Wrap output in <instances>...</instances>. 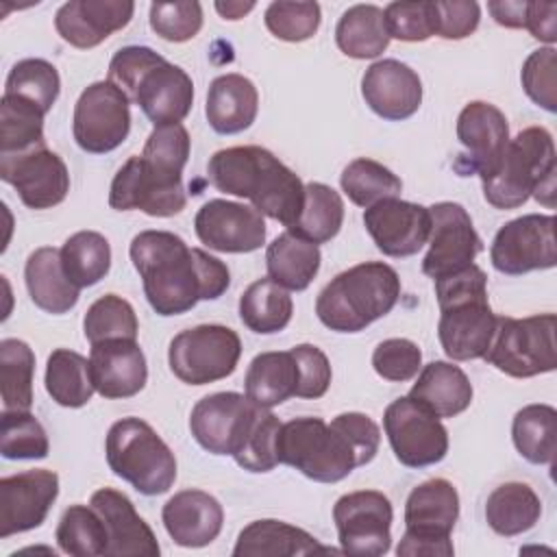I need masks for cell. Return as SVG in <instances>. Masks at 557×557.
Instances as JSON below:
<instances>
[{
    "instance_id": "obj_14",
    "label": "cell",
    "mask_w": 557,
    "mask_h": 557,
    "mask_svg": "<svg viewBox=\"0 0 557 557\" xmlns=\"http://www.w3.org/2000/svg\"><path fill=\"white\" fill-rule=\"evenodd\" d=\"M392 503L383 492H348L333 505V522L344 553L385 555L392 546Z\"/></svg>"
},
{
    "instance_id": "obj_21",
    "label": "cell",
    "mask_w": 557,
    "mask_h": 557,
    "mask_svg": "<svg viewBox=\"0 0 557 557\" xmlns=\"http://www.w3.org/2000/svg\"><path fill=\"white\" fill-rule=\"evenodd\" d=\"M194 228L200 244L218 252H255L265 244L263 215L244 202L222 198L205 202L194 218Z\"/></svg>"
},
{
    "instance_id": "obj_11",
    "label": "cell",
    "mask_w": 557,
    "mask_h": 557,
    "mask_svg": "<svg viewBox=\"0 0 557 557\" xmlns=\"http://www.w3.org/2000/svg\"><path fill=\"white\" fill-rule=\"evenodd\" d=\"M109 205L115 211H144L152 218H172L187 205L183 174L163 170L141 154L131 157L113 176Z\"/></svg>"
},
{
    "instance_id": "obj_53",
    "label": "cell",
    "mask_w": 557,
    "mask_h": 557,
    "mask_svg": "<svg viewBox=\"0 0 557 557\" xmlns=\"http://www.w3.org/2000/svg\"><path fill=\"white\" fill-rule=\"evenodd\" d=\"M555 72H557V61H555V48L553 46L533 50L527 57V61L522 63V72H520L524 94L537 107L546 109L548 113L557 111V96H555L557 78H555Z\"/></svg>"
},
{
    "instance_id": "obj_37",
    "label": "cell",
    "mask_w": 557,
    "mask_h": 557,
    "mask_svg": "<svg viewBox=\"0 0 557 557\" xmlns=\"http://www.w3.org/2000/svg\"><path fill=\"white\" fill-rule=\"evenodd\" d=\"M294 313L292 296L270 276L257 278L239 296V318L244 326L259 335L283 331Z\"/></svg>"
},
{
    "instance_id": "obj_8",
    "label": "cell",
    "mask_w": 557,
    "mask_h": 557,
    "mask_svg": "<svg viewBox=\"0 0 557 557\" xmlns=\"http://www.w3.org/2000/svg\"><path fill=\"white\" fill-rule=\"evenodd\" d=\"M459 518V494L446 479H429L411 490L405 503V533L396 553L400 557H450V531Z\"/></svg>"
},
{
    "instance_id": "obj_58",
    "label": "cell",
    "mask_w": 557,
    "mask_h": 557,
    "mask_svg": "<svg viewBox=\"0 0 557 557\" xmlns=\"http://www.w3.org/2000/svg\"><path fill=\"white\" fill-rule=\"evenodd\" d=\"M435 4V22L442 39H466L472 35L481 20V7L474 0H450V2H433Z\"/></svg>"
},
{
    "instance_id": "obj_55",
    "label": "cell",
    "mask_w": 557,
    "mask_h": 557,
    "mask_svg": "<svg viewBox=\"0 0 557 557\" xmlns=\"http://www.w3.org/2000/svg\"><path fill=\"white\" fill-rule=\"evenodd\" d=\"M189 150L191 139L187 128L183 124H165L152 128L144 144L141 157L163 170L183 174V168L189 159Z\"/></svg>"
},
{
    "instance_id": "obj_27",
    "label": "cell",
    "mask_w": 557,
    "mask_h": 557,
    "mask_svg": "<svg viewBox=\"0 0 557 557\" xmlns=\"http://www.w3.org/2000/svg\"><path fill=\"white\" fill-rule=\"evenodd\" d=\"M89 505L100 513V518L107 527L109 544H107L104 555L157 557L161 553L152 529L135 511V505L126 494H122L113 487H102L91 494Z\"/></svg>"
},
{
    "instance_id": "obj_62",
    "label": "cell",
    "mask_w": 557,
    "mask_h": 557,
    "mask_svg": "<svg viewBox=\"0 0 557 557\" xmlns=\"http://www.w3.org/2000/svg\"><path fill=\"white\" fill-rule=\"evenodd\" d=\"M215 11L224 17V20H239L246 13H250L255 9V2H237V0H228V2H215L213 4Z\"/></svg>"
},
{
    "instance_id": "obj_43",
    "label": "cell",
    "mask_w": 557,
    "mask_h": 557,
    "mask_svg": "<svg viewBox=\"0 0 557 557\" xmlns=\"http://www.w3.org/2000/svg\"><path fill=\"white\" fill-rule=\"evenodd\" d=\"M35 352L15 337L0 342V394L4 409L28 411L33 405Z\"/></svg>"
},
{
    "instance_id": "obj_47",
    "label": "cell",
    "mask_w": 557,
    "mask_h": 557,
    "mask_svg": "<svg viewBox=\"0 0 557 557\" xmlns=\"http://www.w3.org/2000/svg\"><path fill=\"white\" fill-rule=\"evenodd\" d=\"M61 89V78L57 67L46 59H22L17 61L4 83L7 96L24 98L37 104L44 113H48Z\"/></svg>"
},
{
    "instance_id": "obj_30",
    "label": "cell",
    "mask_w": 557,
    "mask_h": 557,
    "mask_svg": "<svg viewBox=\"0 0 557 557\" xmlns=\"http://www.w3.org/2000/svg\"><path fill=\"white\" fill-rule=\"evenodd\" d=\"M24 278L30 300L46 313L61 315L78 302L81 289L67 278L61 263V250L52 246H41L28 255Z\"/></svg>"
},
{
    "instance_id": "obj_4",
    "label": "cell",
    "mask_w": 557,
    "mask_h": 557,
    "mask_svg": "<svg viewBox=\"0 0 557 557\" xmlns=\"http://www.w3.org/2000/svg\"><path fill=\"white\" fill-rule=\"evenodd\" d=\"M398 298L396 270L383 261H363L324 285L315 300V315L335 333H359L387 315Z\"/></svg>"
},
{
    "instance_id": "obj_15",
    "label": "cell",
    "mask_w": 557,
    "mask_h": 557,
    "mask_svg": "<svg viewBox=\"0 0 557 557\" xmlns=\"http://www.w3.org/2000/svg\"><path fill=\"white\" fill-rule=\"evenodd\" d=\"M555 215L527 213L498 228L490 246V259L498 272L518 276L555 268Z\"/></svg>"
},
{
    "instance_id": "obj_49",
    "label": "cell",
    "mask_w": 557,
    "mask_h": 557,
    "mask_svg": "<svg viewBox=\"0 0 557 557\" xmlns=\"http://www.w3.org/2000/svg\"><path fill=\"white\" fill-rule=\"evenodd\" d=\"M265 28L283 41H305L311 39L320 26V4L318 2H270L263 13Z\"/></svg>"
},
{
    "instance_id": "obj_41",
    "label": "cell",
    "mask_w": 557,
    "mask_h": 557,
    "mask_svg": "<svg viewBox=\"0 0 557 557\" xmlns=\"http://www.w3.org/2000/svg\"><path fill=\"white\" fill-rule=\"evenodd\" d=\"M61 263L67 278L78 287L100 283L111 268V246L96 231H78L61 246Z\"/></svg>"
},
{
    "instance_id": "obj_26",
    "label": "cell",
    "mask_w": 557,
    "mask_h": 557,
    "mask_svg": "<svg viewBox=\"0 0 557 557\" xmlns=\"http://www.w3.org/2000/svg\"><path fill=\"white\" fill-rule=\"evenodd\" d=\"M135 13L131 0H70L59 7L54 28L63 41L87 50L122 30Z\"/></svg>"
},
{
    "instance_id": "obj_59",
    "label": "cell",
    "mask_w": 557,
    "mask_h": 557,
    "mask_svg": "<svg viewBox=\"0 0 557 557\" xmlns=\"http://www.w3.org/2000/svg\"><path fill=\"white\" fill-rule=\"evenodd\" d=\"M161 59L159 52H154L148 46H124L120 48L111 63H109V78L115 87H120L126 96H131L135 83L139 76Z\"/></svg>"
},
{
    "instance_id": "obj_24",
    "label": "cell",
    "mask_w": 557,
    "mask_h": 557,
    "mask_svg": "<svg viewBox=\"0 0 557 557\" xmlns=\"http://www.w3.org/2000/svg\"><path fill=\"white\" fill-rule=\"evenodd\" d=\"M361 96L379 117L400 122L420 109L422 81L407 63L381 59L363 72Z\"/></svg>"
},
{
    "instance_id": "obj_5",
    "label": "cell",
    "mask_w": 557,
    "mask_h": 557,
    "mask_svg": "<svg viewBox=\"0 0 557 557\" xmlns=\"http://www.w3.org/2000/svg\"><path fill=\"white\" fill-rule=\"evenodd\" d=\"M555 144L544 126H529L509 139L498 168L481 178L483 196L494 209L522 207L531 196L555 207Z\"/></svg>"
},
{
    "instance_id": "obj_10",
    "label": "cell",
    "mask_w": 557,
    "mask_h": 557,
    "mask_svg": "<svg viewBox=\"0 0 557 557\" xmlns=\"http://www.w3.org/2000/svg\"><path fill=\"white\" fill-rule=\"evenodd\" d=\"M242 357L239 335L224 324H198L172 337L168 363L187 385H207L235 372Z\"/></svg>"
},
{
    "instance_id": "obj_54",
    "label": "cell",
    "mask_w": 557,
    "mask_h": 557,
    "mask_svg": "<svg viewBox=\"0 0 557 557\" xmlns=\"http://www.w3.org/2000/svg\"><path fill=\"white\" fill-rule=\"evenodd\" d=\"M372 368L385 381L405 383L420 372L422 350L416 342L405 337L383 339L372 352Z\"/></svg>"
},
{
    "instance_id": "obj_6",
    "label": "cell",
    "mask_w": 557,
    "mask_h": 557,
    "mask_svg": "<svg viewBox=\"0 0 557 557\" xmlns=\"http://www.w3.org/2000/svg\"><path fill=\"white\" fill-rule=\"evenodd\" d=\"M107 463L115 476L144 496L165 494L176 481V457L161 435L139 418L111 424L104 442Z\"/></svg>"
},
{
    "instance_id": "obj_3",
    "label": "cell",
    "mask_w": 557,
    "mask_h": 557,
    "mask_svg": "<svg viewBox=\"0 0 557 557\" xmlns=\"http://www.w3.org/2000/svg\"><path fill=\"white\" fill-rule=\"evenodd\" d=\"M433 283L440 305L437 337L446 357L453 361L483 359L498 320L487 300L485 272L470 263Z\"/></svg>"
},
{
    "instance_id": "obj_13",
    "label": "cell",
    "mask_w": 557,
    "mask_h": 557,
    "mask_svg": "<svg viewBox=\"0 0 557 557\" xmlns=\"http://www.w3.org/2000/svg\"><path fill=\"white\" fill-rule=\"evenodd\" d=\"M383 429L394 457L407 468L440 463L448 453L446 426L433 411L411 396H400L387 405Z\"/></svg>"
},
{
    "instance_id": "obj_45",
    "label": "cell",
    "mask_w": 557,
    "mask_h": 557,
    "mask_svg": "<svg viewBox=\"0 0 557 557\" xmlns=\"http://www.w3.org/2000/svg\"><path fill=\"white\" fill-rule=\"evenodd\" d=\"M57 544L72 557H98L107 553L109 535L100 513L89 505H70L57 524Z\"/></svg>"
},
{
    "instance_id": "obj_50",
    "label": "cell",
    "mask_w": 557,
    "mask_h": 557,
    "mask_svg": "<svg viewBox=\"0 0 557 557\" xmlns=\"http://www.w3.org/2000/svg\"><path fill=\"white\" fill-rule=\"evenodd\" d=\"M278 433H281L278 418L270 409L261 407L244 446L233 457L237 461V466L248 472L274 470V466L278 463V455H276Z\"/></svg>"
},
{
    "instance_id": "obj_57",
    "label": "cell",
    "mask_w": 557,
    "mask_h": 557,
    "mask_svg": "<svg viewBox=\"0 0 557 557\" xmlns=\"http://www.w3.org/2000/svg\"><path fill=\"white\" fill-rule=\"evenodd\" d=\"M331 424L352 446L355 457H357V466H366L376 457L379 444H381V431H379L376 422L370 416L359 413V411H346V413L335 416L331 420Z\"/></svg>"
},
{
    "instance_id": "obj_19",
    "label": "cell",
    "mask_w": 557,
    "mask_h": 557,
    "mask_svg": "<svg viewBox=\"0 0 557 557\" xmlns=\"http://www.w3.org/2000/svg\"><path fill=\"white\" fill-rule=\"evenodd\" d=\"M457 139L463 146L455 168L461 174H479L487 178L500 163L509 144V124L505 113L483 100L468 102L457 117Z\"/></svg>"
},
{
    "instance_id": "obj_52",
    "label": "cell",
    "mask_w": 557,
    "mask_h": 557,
    "mask_svg": "<svg viewBox=\"0 0 557 557\" xmlns=\"http://www.w3.org/2000/svg\"><path fill=\"white\" fill-rule=\"evenodd\" d=\"M150 28L165 41H189L202 28V7L196 0L152 2Z\"/></svg>"
},
{
    "instance_id": "obj_32",
    "label": "cell",
    "mask_w": 557,
    "mask_h": 557,
    "mask_svg": "<svg viewBox=\"0 0 557 557\" xmlns=\"http://www.w3.org/2000/svg\"><path fill=\"white\" fill-rule=\"evenodd\" d=\"M320 550H331L322 546L311 533L300 527L287 524L283 520L265 518L255 520L244 527L237 535L233 555L235 557H276V555H311Z\"/></svg>"
},
{
    "instance_id": "obj_60",
    "label": "cell",
    "mask_w": 557,
    "mask_h": 557,
    "mask_svg": "<svg viewBox=\"0 0 557 557\" xmlns=\"http://www.w3.org/2000/svg\"><path fill=\"white\" fill-rule=\"evenodd\" d=\"M524 28L535 39L553 46L557 41V4L555 2H527Z\"/></svg>"
},
{
    "instance_id": "obj_23",
    "label": "cell",
    "mask_w": 557,
    "mask_h": 557,
    "mask_svg": "<svg viewBox=\"0 0 557 557\" xmlns=\"http://www.w3.org/2000/svg\"><path fill=\"white\" fill-rule=\"evenodd\" d=\"M128 100L139 104L154 126L181 124L194 104V81L183 67L161 57L139 76Z\"/></svg>"
},
{
    "instance_id": "obj_35",
    "label": "cell",
    "mask_w": 557,
    "mask_h": 557,
    "mask_svg": "<svg viewBox=\"0 0 557 557\" xmlns=\"http://www.w3.org/2000/svg\"><path fill=\"white\" fill-rule=\"evenodd\" d=\"M542 516V500L535 490L522 481L498 485L485 503V520L498 535L513 537L531 531Z\"/></svg>"
},
{
    "instance_id": "obj_28",
    "label": "cell",
    "mask_w": 557,
    "mask_h": 557,
    "mask_svg": "<svg viewBox=\"0 0 557 557\" xmlns=\"http://www.w3.org/2000/svg\"><path fill=\"white\" fill-rule=\"evenodd\" d=\"M161 520L174 544L202 548L220 535L224 509L209 492L183 490L163 505Z\"/></svg>"
},
{
    "instance_id": "obj_31",
    "label": "cell",
    "mask_w": 557,
    "mask_h": 557,
    "mask_svg": "<svg viewBox=\"0 0 557 557\" xmlns=\"http://www.w3.org/2000/svg\"><path fill=\"white\" fill-rule=\"evenodd\" d=\"M437 418H455L472 403V383L468 374L450 361H431L420 368L409 394Z\"/></svg>"
},
{
    "instance_id": "obj_20",
    "label": "cell",
    "mask_w": 557,
    "mask_h": 557,
    "mask_svg": "<svg viewBox=\"0 0 557 557\" xmlns=\"http://www.w3.org/2000/svg\"><path fill=\"white\" fill-rule=\"evenodd\" d=\"M59 496V476L35 468L0 479V537L7 540L44 524Z\"/></svg>"
},
{
    "instance_id": "obj_39",
    "label": "cell",
    "mask_w": 557,
    "mask_h": 557,
    "mask_svg": "<svg viewBox=\"0 0 557 557\" xmlns=\"http://www.w3.org/2000/svg\"><path fill=\"white\" fill-rule=\"evenodd\" d=\"M516 450L529 463H553L557 448V411L550 405L533 403L516 411L511 422Z\"/></svg>"
},
{
    "instance_id": "obj_17",
    "label": "cell",
    "mask_w": 557,
    "mask_h": 557,
    "mask_svg": "<svg viewBox=\"0 0 557 557\" xmlns=\"http://www.w3.org/2000/svg\"><path fill=\"white\" fill-rule=\"evenodd\" d=\"M431 235L429 252L422 259V272L437 281L474 263L483 242L474 231L470 213L459 202H435L429 207Z\"/></svg>"
},
{
    "instance_id": "obj_56",
    "label": "cell",
    "mask_w": 557,
    "mask_h": 557,
    "mask_svg": "<svg viewBox=\"0 0 557 557\" xmlns=\"http://www.w3.org/2000/svg\"><path fill=\"white\" fill-rule=\"evenodd\" d=\"M289 350L298 363L296 398H322L333 376L329 357L313 344H298Z\"/></svg>"
},
{
    "instance_id": "obj_38",
    "label": "cell",
    "mask_w": 557,
    "mask_h": 557,
    "mask_svg": "<svg viewBox=\"0 0 557 557\" xmlns=\"http://www.w3.org/2000/svg\"><path fill=\"white\" fill-rule=\"evenodd\" d=\"M46 392L50 398L70 409L87 405L96 392L89 359L70 348H54L46 363Z\"/></svg>"
},
{
    "instance_id": "obj_22",
    "label": "cell",
    "mask_w": 557,
    "mask_h": 557,
    "mask_svg": "<svg viewBox=\"0 0 557 557\" xmlns=\"http://www.w3.org/2000/svg\"><path fill=\"white\" fill-rule=\"evenodd\" d=\"M363 224L376 248L396 259L416 255L431 235L429 207L400 198H385L368 207Z\"/></svg>"
},
{
    "instance_id": "obj_33",
    "label": "cell",
    "mask_w": 557,
    "mask_h": 557,
    "mask_svg": "<svg viewBox=\"0 0 557 557\" xmlns=\"http://www.w3.org/2000/svg\"><path fill=\"white\" fill-rule=\"evenodd\" d=\"M320 261L318 244L289 231L274 237L265 248L268 276L287 292L307 289L320 270Z\"/></svg>"
},
{
    "instance_id": "obj_48",
    "label": "cell",
    "mask_w": 557,
    "mask_h": 557,
    "mask_svg": "<svg viewBox=\"0 0 557 557\" xmlns=\"http://www.w3.org/2000/svg\"><path fill=\"white\" fill-rule=\"evenodd\" d=\"M50 442L41 422L22 409H2L0 453L4 459H46Z\"/></svg>"
},
{
    "instance_id": "obj_42",
    "label": "cell",
    "mask_w": 557,
    "mask_h": 557,
    "mask_svg": "<svg viewBox=\"0 0 557 557\" xmlns=\"http://www.w3.org/2000/svg\"><path fill=\"white\" fill-rule=\"evenodd\" d=\"M46 113L17 96L2 94L0 100V154H20L44 146Z\"/></svg>"
},
{
    "instance_id": "obj_7",
    "label": "cell",
    "mask_w": 557,
    "mask_h": 557,
    "mask_svg": "<svg viewBox=\"0 0 557 557\" xmlns=\"http://www.w3.org/2000/svg\"><path fill=\"white\" fill-rule=\"evenodd\" d=\"M276 455L278 463L292 466L318 483H337L359 468L348 440L333 424L311 416L281 424Z\"/></svg>"
},
{
    "instance_id": "obj_18",
    "label": "cell",
    "mask_w": 557,
    "mask_h": 557,
    "mask_svg": "<svg viewBox=\"0 0 557 557\" xmlns=\"http://www.w3.org/2000/svg\"><path fill=\"white\" fill-rule=\"evenodd\" d=\"M0 178L15 187L28 209H52L70 191L67 165L46 144L20 154H0Z\"/></svg>"
},
{
    "instance_id": "obj_16",
    "label": "cell",
    "mask_w": 557,
    "mask_h": 557,
    "mask_svg": "<svg viewBox=\"0 0 557 557\" xmlns=\"http://www.w3.org/2000/svg\"><path fill=\"white\" fill-rule=\"evenodd\" d=\"M259 409L261 407L246 394L215 392L194 405L189 413V431L207 453L235 457L244 446Z\"/></svg>"
},
{
    "instance_id": "obj_25",
    "label": "cell",
    "mask_w": 557,
    "mask_h": 557,
    "mask_svg": "<svg viewBox=\"0 0 557 557\" xmlns=\"http://www.w3.org/2000/svg\"><path fill=\"white\" fill-rule=\"evenodd\" d=\"M89 370L102 398H131L148 381L146 355L137 339H107L91 344Z\"/></svg>"
},
{
    "instance_id": "obj_1",
    "label": "cell",
    "mask_w": 557,
    "mask_h": 557,
    "mask_svg": "<svg viewBox=\"0 0 557 557\" xmlns=\"http://www.w3.org/2000/svg\"><path fill=\"white\" fill-rule=\"evenodd\" d=\"M128 255L141 276L146 300L163 318L187 313L198 300H215L231 285L226 263L187 246L170 231L137 233Z\"/></svg>"
},
{
    "instance_id": "obj_29",
    "label": "cell",
    "mask_w": 557,
    "mask_h": 557,
    "mask_svg": "<svg viewBox=\"0 0 557 557\" xmlns=\"http://www.w3.org/2000/svg\"><path fill=\"white\" fill-rule=\"evenodd\" d=\"M259 111V91L250 78L237 72L211 81L207 91L205 115L209 126L220 135L246 131Z\"/></svg>"
},
{
    "instance_id": "obj_34",
    "label": "cell",
    "mask_w": 557,
    "mask_h": 557,
    "mask_svg": "<svg viewBox=\"0 0 557 557\" xmlns=\"http://www.w3.org/2000/svg\"><path fill=\"white\" fill-rule=\"evenodd\" d=\"M244 389L255 405L265 409H272L296 396L298 363L292 350L259 352L246 370Z\"/></svg>"
},
{
    "instance_id": "obj_2",
    "label": "cell",
    "mask_w": 557,
    "mask_h": 557,
    "mask_svg": "<svg viewBox=\"0 0 557 557\" xmlns=\"http://www.w3.org/2000/svg\"><path fill=\"white\" fill-rule=\"evenodd\" d=\"M209 183L252 202V207L283 226H292L305 202V185L278 157L261 146H233L211 154Z\"/></svg>"
},
{
    "instance_id": "obj_9",
    "label": "cell",
    "mask_w": 557,
    "mask_h": 557,
    "mask_svg": "<svg viewBox=\"0 0 557 557\" xmlns=\"http://www.w3.org/2000/svg\"><path fill=\"white\" fill-rule=\"evenodd\" d=\"M555 313L529 318L498 315L492 344L483 359L513 379H529L557 368Z\"/></svg>"
},
{
    "instance_id": "obj_44",
    "label": "cell",
    "mask_w": 557,
    "mask_h": 557,
    "mask_svg": "<svg viewBox=\"0 0 557 557\" xmlns=\"http://www.w3.org/2000/svg\"><path fill=\"white\" fill-rule=\"evenodd\" d=\"M339 185L348 200L363 209L385 198H398L403 191V181L389 168L366 157H359L344 168Z\"/></svg>"
},
{
    "instance_id": "obj_51",
    "label": "cell",
    "mask_w": 557,
    "mask_h": 557,
    "mask_svg": "<svg viewBox=\"0 0 557 557\" xmlns=\"http://www.w3.org/2000/svg\"><path fill=\"white\" fill-rule=\"evenodd\" d=\"M385 28L389 39L400 41H426L437 33L435 4L431 0L420 2H389L383 9Z\"/></svg>"
},
{
    "instance_id": "obj_46",
    "label": "cell",
    "mask_w": 557,
    "mask_h": 557,
    "mask_svg": "<svg viewBox=\"0 0 557 557\" xmlns=\"http://www.w3.org/2000/svg\"><path fill=\"white\" fill-rule=\"evenodd\" d=\"M139 322L128 300L117 294H104L94 300L83 318V333L89 344L107 339H137Z\"/></svg>"
},
{
    "instance_id": "obj_36",
    "label": "cell",
    "mask_w": 557,
    "mask_h": 557,
    "mask_svg": "<svg viewBox=\"0 0 557 557\" xmlns=\"http://www.w3.org/2000/svg\"><path fill=\"white\" fill-rule=\"evenodd\" d=\"M335 44L350 59H374L383 54L389 46L383 9L376 4L348 7L335 26Z\"/></svg>"
},
{
    "instance_id": "obj_40",
    "label": "cell",
    "mask_w": 557,
    "mask_h": 557,
    "mask_svg": "<svg viewBox=\"0 0 557 557\" xmlns=\"http://www.w3.org/2000/svg\"><path fill=\"white\" fill-rule=\"evenodd\" d=\"M342 224H344L342 196L324 183H307L300 215L287 231L313 244H324L339 233Z\"/></svg>"
},
{
    "instance_id": "obj_12",
    "label": "cell",
    "mask_w": 557,
    "mask_h": 557,
    "mask_svg": "<svg viewBox=\"0 0 557 557\" xmlns=\"http://www.w3.org/2000/svg\"><path fill=\"white\" fill-rule=\"evenodd\" d=\"M74 141L89 154H107L131 133V100L111 81H96L83 89L72 117Z\"/></svg>"
},
{
    "instance_id": "obj_61",
    "label": "cell",
    "mask_w": 557,
    "mask_h": 557,
    "mask_svg": "<svg viewBox=\"0 0 557 557\" xmlns=\"http://www.w3.org/2000/svg\"><path fill=\"white\" fill-rule=\"evenodd\" d=\"M487 11L492 13L494 22L505 28H524V15H527V2H513V0H500V2H487Z\"/></svg>"
}]
</instances>
